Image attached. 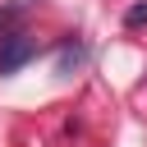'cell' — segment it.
I'll return each instance as SVG.
<instances>
[{
    "mask_svg": "<svg viewBox=\"0 0 147 147\" xmlns=\"http://www.w3.org/2000/svg\"><path fill=\"white\" fill-rule=\"evenodd\" d=\"M32 55H37V37H28V32H5L0 37V74H18Z\"/></svg>",
    "mask_w": 147,
    "mask_h": 147,
    "instance_id": "obj_1",
    "label": "cell"
},
{
    "mask_svg": "<svg viewBox=\"0 0 147 147\" xmlns=\"http://www.w3.org/2000/svg\"><path fill=\"white\" fill-rule=\"evenodd\" d=\"M28 9H32V0H14L9 9H0V28H9V23H14L18 14H28Z\"/></svg>",
    "mask_w": 147,
    "mask_h": 147,
    "instance_id": "obj_2",
    "label": "cell"
},
{
    "mask_svg": "<svg viewBox=\"0 0 147 147\" xmlns=\"http://www.w3.org/2000/svg\"><path fill=\"white\" fill-rule=\"evenodd\" d=\"M124 28H147V0H142V5H133V9L124 14Z\"/></svg>",
    "mask_w": 147,
    "mask_h": 147,
    "instance_id": "obj_3",
    "label": "cell"
}]
</instances>
